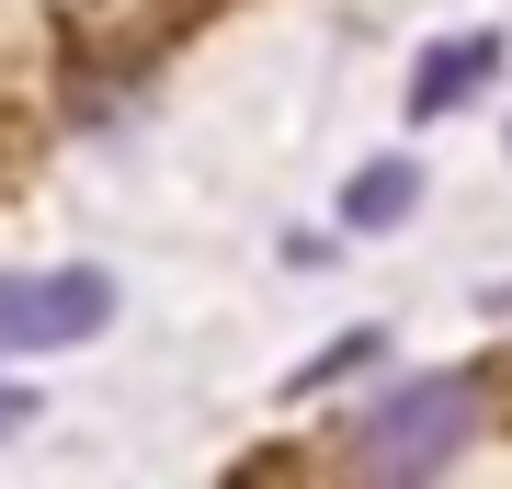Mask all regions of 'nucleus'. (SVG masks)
I'll return each instance as SVG.
<instances>
[{
	"instance_id": "obj_1",
	"label": "nucleus",
	"mask_w": 512,
	"mask_h": 489,
	"mask_svg": "<svg viewBox=\"0 0 512 489\" xmlns=\"http://www.w3.org/2000/svg\"><path fill=\"white\" fill-rule=\"evenodd\" d=\"M467 444H478V376H410V387H387L365 421L330 433V467H353V478H433V467H456Z\"/></svg>"
},
{
	"instance_id": "obj_2",
	"label": "nucleus",
	"mask_w": 512,
	"mask_h": 489,
	"mask_svg": "<svg viewBox=\"0 0 512 489\" xmlns=\"http://www.w3.org/2000/svg\"><path fill=\"white\" fill-rule=\"evenodd\" d=\"M114 308L103 273H0V353H46V342H92Z\"/></svg>"
},
{
	"instance_id": "obj_3",
	"label": "nucleus",
	"mask_w": 512,
	"mask_h": 489,
	"mask_svg": "<svg viewBox=\"0 0 512 489\" xmlns=\"http://www.w3.org/2000/svg\"><path fill=\"white\" fill-rule=\"evenodd\" d=\"M399 205H410V171H399V160H376L365 182H353V228H387Z\"/></svg>"
},
{
	"instance_id": "obj_4",
	"label": "nucleus",
	"mask_w": 512,
	"mask_h": 489,
	"mask_svg": "<svg viewBox=\"0 0 512 489\" xmlns=\"http://www.w3.org/2000/svg\"><path fill=\"white\" fill-rule=\"evenodd\" d=\"M478 69H490V46H456V57H433V69H421V103H456V91H478Z\"/></svg>"
},
{
	"instance_id": "obj_5",
	"label": "nucleus",
	"mask_w": 512,
	"mask_h": 489,
	"mask_svg": "<svg viewBox=\"0 0 512 489\" xmlns=\"http://www.w3.org/2000/svg\"><path fill=\"white\" fill-rule=\"evenodd\" d=\"M12 421H23V387H0V433H12Z\"/></svg>"
}]
</instances>
